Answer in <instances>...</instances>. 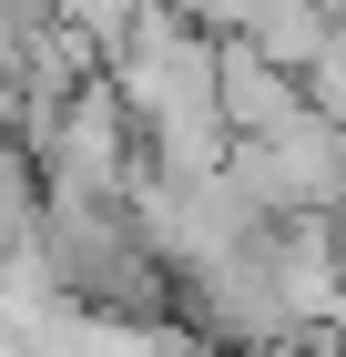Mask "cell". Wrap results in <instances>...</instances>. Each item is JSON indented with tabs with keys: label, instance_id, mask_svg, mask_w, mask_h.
I'll list each match as a JSON object with an SVG mask.
<instances>
[]
</instances>
